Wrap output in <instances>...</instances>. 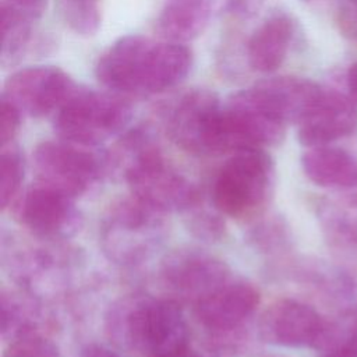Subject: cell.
I'll use <instances>...</instances> for the list:
<instances>
[{"label": "cell", "instance_id": "cell-1", "mask_svg": "<svg viewBox=\"0 0 357 357\" xmlns=\"http://www.w3.org/2000/svg\"><path fill=\"white\" fill-rule=\"evenodd\" d=\"M132 110L121 95L93 89H75L54 117V130L67 142L92 146L120 132Z\"/></svg>", "mask_w": 357, "mask_h": 357}, {"label": "cell", "instance_id": "cell-2", "mask_svg": "<svg viewBox=\"0 0 357 357\" xmlns=\"http://www.w3.org/2000/svg\"><path fill=\"white\" fill-rule=\"evenodd\" d=\"M273 163L264 149L234 153L219 170L213 184L215 206L231 218H244L266 201Z\"/></svg>", "mask_w": 357, "mask_h": 357}, {"label": "cell", "instance_id": "cell-3", "mask_svg": "<svg viewBox=\"0 0 357 357\" xmlns=\"http://www.w3.org/2000/svg\"><path fill=\"white\" fill-rule=\"evenodd\" d=\"M127 180L139 201L162 211L188 209L198 199L197 188L165 165L158 151L144 149L127 170Z\"/></svg>", "mask_w": 357, "mask_h": 357}, {"label": "cell", "instance_id": "cell-4", "mask_svg": "<svg viewBox=\"0 0 357 357\" xmlns=\"http://www.w3.org/2000/svg\"><path fill=\"white\" fill-rule=\"evenodd\" d=\"M128 340L149 356L187 346V325L180 305L173 300H144L127 315Z\"/></svg>", "mask_w": 357, "mask_h": 357}, {"label": "cell", "instance_id": "cell-5", "mask_svg": "<svg viewBox=\"0 0 357 357\" xmlns=\"http://www.w3.org/2000/svg\"><path fill=\"white\" fill-rule=\"evenodd\" d=\"M77 89L74 79L60 67L33 66L14 71L4 82L1 96L21 113L42 117L57 112Z\"/></svg>", "mask_w": 357, "mask_h": 357}, {"label": "cell", "instance_id": "cell-6", "mask_svg": "<svg viewBox=\"0 0 357 357\" xmlns=\"http://www.w3.org/2000/svg\"><path fill=\"white\" fill-rule=\"evenodd\" d=\"M261 336L265 342L284 347H314L328 350L331 325L310 305L296 300H279L262 315Z\"/></svg>", "mask_w": 357, "mask_h": 357}, {"label": "cell", "instance_id": "cell-7", "mask_svg": "<svg viewBox=\"0 0 357 357\" xmlns=\"http://www.w3.org/2000/svg\"><path fill=\"white\" fill-rule=\"evenodd\" d=\"M33 163L40 184L71 198L84 192L99 172L95 155L64 139L40 142L35 148Z\"/></svg>", "mask_w": 357, "mask_h": 357}, {"label": "cell", "instance_id": "cell-8", "mask_svg": "<svg viewBox=\"0 0 357 357\" xmlns=\"http://www.w3.org/2000/svg\"><path fill=\"white\" fill-rule=\"evenodd\" d=\"M152 40L142 35H126L112 43L98 59L95 75L110 92L142 95V77Z\"/></svg>", "mask_w": 357, "mask_h": 357}, {"label": "cell", "instance_id": "cell-9", "mask_svg": "<svg viewBox=\"0 0 357 357\" xmlns=\"http://www.w3.org/2000/svg\"><path fill=\"white\" fill-rule=\"evenodd\" d=\"M222 109L218 95L209 89L184 93L169 117V132L184 149L206 153L213 123Z\"/></svg>", "mask_w": 357, "mask_h": 357}, {"label": "cell", "instance_id": "cell-10", "mask_svg": "<svg viewBox=\"0 0 357 357\" xmlns=\"http://www.w3.org/2000/svg\"><path fill=\"white\" fill-rule=\"evenodd\" d=\"M357 127V100L337 91L324 92L315 109L298 124L304 146H322L351 134Z\"/></svg>", "mask_w": 357, "mask_h": 357}, {"label": "cell", "instance_id": "cell-11", "mask_svg": "<svg viewBox=\"0 0 357 357\" xmlns=\"http://www.w3.org/2000/svg\"><path fill=\"white\" fill-rule=\"evenodd\" d=\"M259 99L284 123L300 124L319 103L325 89L317 82L293 75L272 77L255 84Z\"/></svg>", "mask_w": 357, "mask_h": 357}, {"label": "cell", "instance_id": "cell-12", "mask_svg": "<svg viewBox=\"0 0 357 357\" xmlns=\"http://www.w3.org/2000/svg\"><path fill=\"white\" fill-rule=\"evenodd\" d=\"M21 222L39 236L66 234L77 218L71 197L45 184L31 187L17 206Z\"/></svg>", "mask_w": 357, "mask_h": 357}, {"label": "cell", "instance_id": "cell-13", "mask_svg": "<svg viewBox=\"0 0 357 357\" xmlns=\"http://www.w3.org/2000/svg\"><path fill=\"white\" fill-rule=\"evenodd\" d=\"M259 304V293L245 283L223 284L198 300L199 322L213 331H229L245 321Z\"/></svg>", "mask_w": 357, "mask_h": 357}, {"label": "cell", "instance_id": "cell-14", "mask_svg": "<svg viewBox=\"0 0 357 357\" xmlns=\"http://www.w3.org/2000/svg\"><path fill=\"white\" fill-rule=\"evenodd\" d=\"M166 282L198 300L225 284L227 269L213 257L199 252H184L172 257L165 266Z\"/></svg>", "mask_w": 357, "mask_h": 357}, {"label": "cell", "instance_id": "cell-15", "mask_svg": "<svg viewBox=\"0 0 357 357\" xmlns=\"http://www.w3.org/2000/svg\"><path fill=\"white\" fill-rule=\"evenodd\" d=\"M294 36V22L286 14L266 18L251 35L247 43V59L252 70L272 73L287 57Z\"/></svg>", "mask_w": 357, "mask_h": 357}, {"label": "cell", "instance_id": "cell-16", "mask_svg": "<svg viewBox=\"0 0 357 357\" xmlns=\"http://www.w3.org/2000/svg\"><path fill=\"white\" fill-rule=\"evenodd\" d=\"M192 52L184 43L152 42L142 78V95L165 92L178 85L192 67Z\"/></svg>", "mask_w": 357, "mask_h": 357}, {"label": "cell", "instance_id": "cell-17", "mask_svg": "<svg viewBox=\"0 0 357 357\" xmlns=\"http://www.w3.org/2000/svg\"><path fill=\"white\" fill-rule=\"evenodd\" d=\"M305 176L321 187L350 188L357 185V159L340 148L312 146L301 156Z\"/></svg>", "mask_w": 357, "mask_h": 357}, {"label": "cell", "instance_id": "cell-18", "mask_svg": "<svg viewBox=\"0 0 357 357\" xmlns=\"http://www.w3.org/2000/svg\"><path fill=\"white\" fill-rule=\"evenodd\" d=\"M211 0H166L156 20L159 36L185 43L198 38L208 25Z\"/></svg>", "mask_w": 357, "mask_h": 357}, {"label": "cell", "instance_id": "cell-19", "mask_svg": "<svg viewBox=\"0 0 357 357\" xmlns=\"http://www.w3.org/2000/svg\"><path fill=\"white\" fill-rule=\"evenodd\" d=\"M0 21H1L0 63L6 68L17 64L24 57L31 40L32 18L3 0L0 4Z\"/></svg>", "mask_w": 357, "mask_h": 357}, {"label": "cell", "instance_id": "cell-20", "mask_svg": "<svg viewBox=\"0 0 357 357\" xmlns=\"http://www.w3.org/2000/svg\"><path fill=\"white\" fill-rule=\"evenodd\" d=\"M61 14L73 32L93 36L102 24L100 0H60Z\"/></svg>", "mask_w": 357, "mask_h": 357}, {"label": "cell", "instance_id": "cell-21", "mask_svg": "<svg viewBox=\"0 0 357 357\" xmlns=\"http://www.w3.org/2000/svg\"><path fill=\"white\" fill-rule=\"evenodd\" d=\"M22 178L24 162L20 151L17 148L4 149L0 160V205L3 209L14 198Z\"/></svg>", "mask_w": 357, "mask_h": 357}, {"label": "cell", "instance_id": "cell-22", "mask_svg": "<svg viewBox=\"0 0 357 357\" xmlns=\"http://www.w3.org/2000/svg\"><path fill=\"white\" fill-rule=\"evenodd\" d=\"M3 357H60V351L52 340L26 332L8 344Z\"/></svg>", "mask_w": 357, "mask_h": 357}, {"label": "cell", "instance_id": "cell-23", "mask_svg": "<svg viewBox=\"0 0 357 357\" xmlns=\"http://www.w3.org/2000/svg\"><path fill=\"white\" fill-rule=\"evenodd\" d=\"M21 126V110L8 99L1 96L0 105V144L4 148L10 144Z\"/></svg>", "mask_w": 357, "mask_h": 357}, {"label": "cell", "instance_id": "cell-24", "mask_svg": "<svg viewBox=\"0 0 357 357\" xmlns=\"http://www.w3.org/2000/svg\"><path fill=\"white\" fill-rule=\"evenodd\" d=\"M265 0H220V11L237 20H248L258 14Z\"/></svg>", "mask_w": 357, "mask_h": 357}, {"label": "cell", "instance_id": "cell-25", "mask_svg": "<svg viewBox=\"0 0 357 357\" xmlns=\"http://www.w3.org/2000/svg\"><path fill=\"white\" fill-rule=\"evenodd\" d=\"M337 25L342 35L357 42V0H343L337 10Z\"/></svg>", "mask_w": 357, "mask_h": 357}, {"label": "cell", "instance_id": "cell-26", "mask_svg": "<svg viewBox=\"0 0 357 357\" xmlns=\"http://www.w3.org/2000/svg\"><path fill=\"white\" fill-rule=\"evenodd\" d=\"M225 226L223 223L213 215L209 213H198L194 216L191 223V230L204 238H218L220 237Z\"/></svg>", "mask_w": 357, "mask_h": 357}, {"label": "cell", "instance_id": "cell-27", "mask_svg": "<svg viewBox=\"0 0 357 357\" xmlns=\"http://www.w3.org/2000/svg\"><path fill=\"white\" fill-rule=\"evenodd\" d=\"M344 206V213L337 219V222L346 233L357 237V194L351 195L346 201Z\"/></svg>", "mask_w": 357, "mask_h": 357}, {"label": "cell", "instance_id": "cell-28", "mask_svg": "<svg viewBox=\"0 0 357 357\" xmlns=\"http://www.w3.org/2000/svg\"><path fill=\"white\" fill-rule=\"evenodd\" d=\"M4 1L14 6L15 8L22 11L32 20L39 18L47 7V0H4Z\"/></svg>", "mask_w": 357, "mask_h": 357}, {"label": "cell", "instance_id": "cell-29", "mask_svg": "<svg viewBox=\"0 0 357 357\" xmlns=\"http://www.w3.org/2000/svg\"><path fill=\"white\" fill-rule=\"evenodd\" d=\"M346 82H347V89L349 95L357 100V61L353 63L346 74Z\"/></svg>", "mask_w": 357, "mask_h": 357}, {"label": "cell", "instance_id": "cell-30", "mask_svg": "<svg viewBox=\"0 0 357 357\" xmlns=\"http://www.w3.org/2000/svg\"><path fill=\"white\" fill-rule=\"evenodd\" d=\"M349 337H350V335L337 347L326 351V354L324 357H353L351 356V349H350V344H349Z\"/></svg>", "mask_w": 357, "mask_h": 357}, {"label": "cell", "instance_id": "cell-31", "mask_svg": "<svg viewBox=\"0 0 357 357\" xmlns=\"http://www.w3.org/2000/svg\"><path fill=\"white\" fill-rule=\"evenodd\" d=\"M81 357H120L102 346H88Z\"/></svg>", "mask_w": 357, "mask_h": 357}, {"label": "cell", "instance_id": "cell-32", "mask_svg": "<svg viewBox=\"0 0 357 357\" xmlns=\"http://www.w3.org/2000/svg\"><path fill=\"white\" fill-rule=\"evenodd\" d=\"M149 357H201L197 351L191 350L188 346H184L178 350L174 351H166V353H158V354H152Z\"/></svg>", "mask_w": 357, "mask_h": 357}, {"label": "cell", "instance_id": "cell-33", "mask_svg": "<svg viewBox=\"0 0 357 357\" xmlns=\"http://www.w3.org/2000/svg\"><path fill=\"white\" fill-rule=\"evenodd\" d=\"M307 3H317V1H324V0H304Z\"/></svg>", "mask_w": 357, "mask_h": 357}]
</instances>
